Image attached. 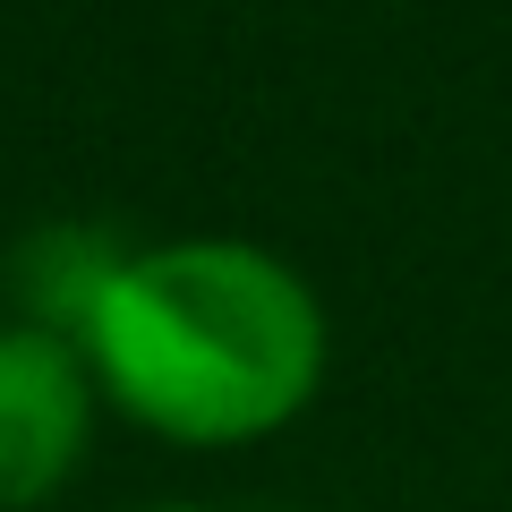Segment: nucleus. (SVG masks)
<instances>
[{"label":"nucleus","mask_w":512,"mask_h":512,"mask_svg":"<svg viewBox=\"0 0 512 512\" xmlns=\"http://www.w3.org/2000/svg\"><path fill=\"white\" fill-rule=\"evenodd\" d=\"M77 350L128 427L188 453H231L316 402L333 333L299 265L214 231L128 248Z\"/></svg>","instance_id":"nucleus-1"},{"label":"nucleus","mask_w":512,"mask_h":512,"mask_svg":"<svg viewBox=\"0 0 512 512\" xmlns=\"http://www.w3.org/2000/svg\"><path fill=\"white\" fill-rule=\"evenodd\" d=\"M94 367L43 325H0V512H35L94 444Z\"/></svg>","instance_id":"nucleus-2"},{"label":"nucleus","mask_w":512,"mask_h":512,"mask_svg":"<svg viewBox=\"0 0 512 512\" xmlns=\"http://www.w3.org/2000/svg\"><path fill=\"white\" fill-rule=\"evenodd\" d=\"M128 265V248L111 231H86V222H52V231H35L18 248V325H43V333H60V342H77L86 333V316H94V299L111 291V274Z\"/></svg>","instance_id":"nucleus-3"},{"label":"nucleus","mask_w":512,"mask_h":512,"mask_svg":"<svg viewBox=\"0 0 512 512\" xmlns=\"http://www.w3.org/2000/svg\"><path fill=\"white\" fill-rule=\"evenodd\" d=\"M146 512H214V504H146Z\"/></svg>","instance_id":"nucleus-4"}]
</instances>
